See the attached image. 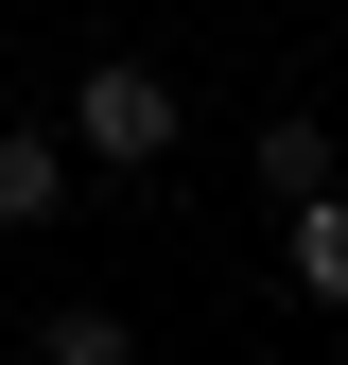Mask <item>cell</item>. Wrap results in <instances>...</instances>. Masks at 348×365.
<instances>
[{
	"mask_svg": "<svg viewBox=\"0 0 348 365\" xmlns=\"http://www.w3.org/2000/svg\"><path fill=\"white\" fill-rule=\"evenodd\" d=\"M174 122H192V105H174V70H157V53H87V87H70V157L157 174V157H174Z\"/></svg>",
	"mask_w": 348,
	"mask_h": 365,
	"instance_id": "1",
	"label": "cell"
},
{
	"mask_svg": "<svg viewBox=\"0 0 348 365\" xmlns=\"http://www.w3.org/2000/svg\"><path fill=\"white\" fill-rule=\"evenodd\" d=\"M244 174H261V209H296V192H331V122H314V105H279V122L244 140Z\"/></svg>",
	"mask_w": 348,
	"mask_h": 365,
	"instance_id": "4",
	"label": "cell"
},
{
	"mask_svg": "<svg viewBox=\"0 0 348 365\" xmlns=\"http://www.w3.org/2000/svg\"><path fill=\"white\" fill-rule=\"evenodd\" d=\"M279 279L314 296L331 331H348V174H331V192H296V209H279Z\"/></svg>",
	"mask_w": 348,
	"mask_h": 365,
	"instance_id": "2",
	"label": "cell"
},
{
	"mask_svg": "<svg viewBox=\"0 0 348 365\" xmlns=\"http://www.w3.org/2000/svg\"><path fill=\"white\" fill-rule=\"evenodd\" d=\"M35 365H140L122 313H35Z\"/></svg>",
	"mask_w": 348,
	"mask_h": 365,
	"instance_id": "5",
	"label": "cell"
},
{
	"mask_svg": "<svg viewBox=\"0 0 348 365\" xmlns=\"http://www.w3.org/2000/svg\"><path fill=\"white\" fill-rule=\"evenodd\" d=\"M70 209V140L53 122H0V226H53Z\"/></svg>",
	"mask_w": 348,
	"mask_h": 365,
	"instance_id": "3",
	"label": "cell"
}]
</instances>
